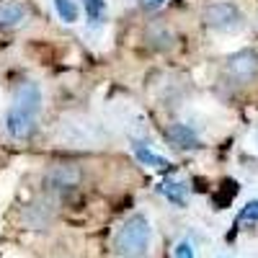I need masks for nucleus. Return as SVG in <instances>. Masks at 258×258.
Masks as SVG:
<instances>
[{"label": "nucleus", "mask_w": 258, "mask_h": 258, "mask_svg": "<svg viewBox=\"0 0 258 258\" xmlns=\"http://www.w3.org/2000/svg\"><path fill=\"white\" fill-rule=\"evenodd\" d=\"M173 258H194L191 243H188V240H181V243L176 245V250H173Z\"/></svg>", "instance_id": "obj_13"}, {"label": "nucleus", "mask_w": 258, "mask_h": 258, "mask_svg": "<svg viewBox=\"0 0 258 258\" xmlns=\"http://www.w3.org/2000/svg\"><path fill=\"white\" fill-rule=\"evenodd\" d=\"M135 155H137L140 163H145V165H150V168H155V170H168V168H170V163H168L163 155H155L153 150H147L142 142H135Z\"/></svg>", "instance_id": "obj_8"}, {"label": "nucleus", "mask_w": 258, "mask_h": 258, "mask_svg": "<svg viewBox=\"0 0 258 258\" xmlns=\"http://www.w3.org/2000/svg\"><path fill=\"white\" fill-rule=\"evenodd\" d=\"M83 8H85L88 21H93V24H98V21L106 16V3L103 0H83Z\"/></svg>", "instance_id": "obj_11"}, {"label": "nucleus", "mask_w": 258, "mask_h": 258, "mask_svg": "<svg viewBox=\"0 0 258 258\" xmlns=\"http://www.w3.org/2000/svg\"><path fill=\"white\" fill-rule=\"evenodd\" d=\"M165 3V0H142V8L145 11H155V8H160Z\"/></svg>", "instance_id": "obj_14"}, {"label": "nucleus", "mask_w": 258, "mask_h": 258, "mask_svg": "<svg viewBox=\"0 0 258 258\" xmlns=\"http://www.w3.org/2000/svg\"><path fill=\"white\" fill-rule=\"evenodd\" d=\"M54 8H57V13H59V18L64 21V24H75V21H78L75 0H54Z\"/></svg>", "instance_id": "obj_10"}, {"label": "nucleus", "mask_w": 258, "mask_h": 258, "mask_svg": "<svg viewBox=\"0 0 258 258\" xmlns=\"http://www.w3.org/2000/svg\"><path fill=\"white\" fill-rule=\"evenodd\" d=\"M160 191L165 194L168 202H173V204H178V207L186 204V191H188L186 183H181V181H168V183L160 186Z\"/></svg>", "instance_id": "obj_9"}, {"label": "nucleus", "mask_w": 258, "mask_h": 258, "mask_svg": "<svg viewBox=\"0 0 258 258\" xmlns=\"http://www.w3.org/2000/svg\"><path fill=\"white\" fill-rule=\"evenodd\" d=\"M150 238H153V230H150V222L145 214H132L116 232L114 238V250L121 258H140L145 255Z\"/></svg>", "instance_id": "obj_2"}, {"label": "nucleus", "mask_w": 258, "mask_h": 258, "mask_svg": "<svg viewBox=\"0 0 258 258\" xmlns=\"http://www.w3.org/2000/svg\"><path fill=\"white\" fill-rule=\"evenodd\" d=\"M165 135H168V142L176 145L178 150H197V147H202V140L197 137V132H194L188 124H183V121L170 124Z\"/></svg>", "instance_id": "obj_6"}, {"label": "nucleus", "mask_w": 258, "mask_h": 258, "mask_svg": "<svg viewBox=\"0 0 258 258\" xmlns=\"http://www.w3.org/2000/svg\"><path fill=\"white\" fill-rule=\"evenodd\" d=\"M26 6L18 3V0H6V3H0V29H13L18 26L21 21L26 18Z\"/></svg>", "instance_id": "obj_7"}, {"label": "nucleus", "mask_w": 258, "mask_h": 258, "mask_svg": "<svg viewBox=\"0 0 258 258\" xmlns=\"http://www.w3.org/2000/svg\"><path fill=\"white\" fill-rule=\"evenodd\" d=\"M41 111V91L39 85L26 80L21 83L16 93H13V103L8 109L6 116V126H8V135L13 140H29L36 132V119Z\"/></svg>", "instance_id": "obj_1"}, {"label": "nucleus", "mask_w": 258, "mask_h": 258, "mask_svg": "<svg viewBox=\"0 0 258 258\" xmlns=\"http://www.w3.org/2000/svg\"><path fill=\"white\" fill-rule=\"evenodd\" d=\"M202 21L207 29H214V31H238L243 26V13L230 0H217V3H209L204 8Z\"/></svg>", "instance_id": "obj_3"}, {"label": "nucleus", "mask_w": 258, "mask_h": 258, "mask_svg": "<svg viewBox=\"0 0 258 258\" xmlns=\"http://www.w3.org/2000/svg\"><path fill=\"white\" fill-rule=\"evenodd\" d=\"M80 168L78 165H70V163H59V165H52L44 176V186L49 191H57V194H68L73 191L78 183H80Z\"/></svg>", "instance_id": "obj_5"}, {"label": "nucleus", "mask_w": 258, "mask_h": 258, "mask_svg": "<svg viewBox=\"0 0 258 258\" xmlns=\"http://www.w3.org/2000/svg\"><path fill=\"white\" fill-rule=\"evenodd\" d=\"M240 220H253V222H258V199H255V202H248V204L243 207Z\"/></svg>", "instance_id": "obj_12"}, {"label": "nucleus", "mask_w": 258, "mask_h": 258, "mask_svg": "<svg viewBox=\"0 0 258 258\" xmlns=\"http://www.w3.org/2000/svg\"><path fill=\"white\" fill-rule=\"evenodd\" d=\"M255 145H258V132H255Z\"/></svg>", "instance_id": "obj_15"}, {"label": "nucleus", "mask_w": 258, "mask_h": 258, "mask_svg": "<svg viewBox=\"0 0 258 258\" xmlns=\"http://www.w3.org/2000/svg\"><path fill=\"white\" fill-rule=\"evenodd\" d=\"M225 78L235 85H245L253 78H258V52L255 49H240L225 59Z\"/></svg>", "instance_id": "obj_4"}]
</instances>
